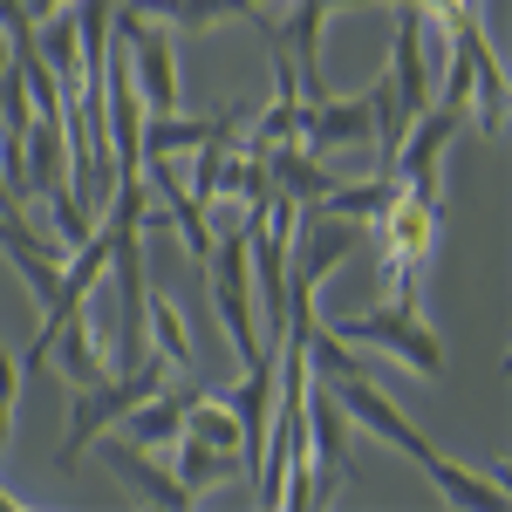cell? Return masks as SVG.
<instances>
[{
	"label": "cell",
	"mask_w": 512,
	"mask_h": 512,
	"mask_svg": "<svg viewBox=\"0 0 512 512\" xmlns=\"http://www.w3.org/2000/svg\"><path fill=\"white\" fill-rule=\"evenodd\" d=\"M96 465H103L110 478H123V485L144 499V506H164V512H185V506H192V492L164 472L144 444H130L123 431H103V437H96Z\"/></svg>",
	"instance_id": "5b68a950"
},
{
	"label": "cell",
	"mask_w": 512,
	"mask_h": 512,
	"mask_svg": "<svg viewBox=\"0 0 512 512\" xmlns=\"http://www.w3.org/2000/svg\"><path fill=\"white\" fill-rule=\"evenodd\" d=\"M164 369L158 355H144L137 369H110L103 383H89V390H76V403H69V437H62V465H76L82 451L96 444L103 431H117L123 417L144 403V396H158L164 390Z\"/></svg>",
	"instance_id": "6da1fadb"
},
{
	"label": "cell",
	"mask_w": 512,
	"mask_h": 512,
	"mask_svg": "<svg viewBox=\"0 0 512 512\" xmlns=\"http://www.w3.org/2000/svg\"><path fill=\"white\" fill-rule=\"evenodd\" d=\"M185 403H192V396H164L158 390V396H144L117 431L130 437V444H144V451H164V444H178V431H185Z\"/></svg>",
	"instance_id": "ba28073f"
},
{
	"label": "cell",
	"mask_w": 512,
	"mask_h": 512,
	"mask_svg": "<svg viewBox=\"0 0 512 512\" xmlns=\"http://www.w3.org/2000/svg\"><path fill=\"white\" fill-rule=\"evenodd\" d=\"M328 390H335V403L349 410V424H355V431L383 437L390 451H403V458H431V451H437L431 437L417 431V424H410V417L396 410L390 396H383V390H376V383H369V369H362V376H335Z\"/></svg>",
	"instance_id": "277c9868"
},
{
	"label": "cell",
	"mask_w": 512,
	"mask_h": 512,
	"mask_svg": "<svg viewBox=\"0 0 512 512\" xmlns=\"http://www.w3.org/2000/svg\"><path fill=\"white\" fill-rule=\"evenodd\" d=\"M205 137H212V123H192V117H178V110L171 117H144V158H192Z\"/></svg>",
	"instance_id": "8fae6325"
},
{
	"label": "cell",
	"mask_w": 512,
	"mask_h": 512,
	"mask_svg": "<svg viewBox=\"0 0 512 512\" xmlns=\"http://www.w3.org/2000/svg\"><path fill=\"white\" fill-rule=\"evenodd\" d=\"M7 69H14V35L0 28V76H7Z\"/></svg>",
	"instance_id": "4fadbf2b"
},
{
	"label": "cell",
	"mask_w": 512,
	"mask_h": 512,
	"mask_svg": "<svg viewBox=\"0 0 512 512\" xmlns=\"http://www.w3.org/2000/svg\"><path fill=\"white\" fill-rule=\"evenodd\" d=\"M123 7H137L144 21H158V28H219V21H233V7L226 0H123Z\"/></svg>",
	"instance_id": "30bf717a"
},
{
	"label": "cell",
	"mask_w": 512,
	"mask_h": 512,
	"mask_svg": "<svg viewBox=\"0 0 512 512\" xmlns=\"http://www.w3.org/2000/svg\"><path fill=\"white\" fill-rule=\"evenodd\" d=\"M424 465V478L437 485V499L458 512H512V485L499 472H472V465H458V458H444V451H431V458H417Z\"/></svg>",
	"instance_id": "8992f818"
},
{
	"label": "cell",
	"mask_w": 512,
	"mask_h": 512,
	"mask_svg": "<svg viewBox=\"0 0 512 512\" xmlns=\"http://www.w3.org/2000/svg\"><path fill=\"white\" fill-rule=\"evenodd\" d=\"M21 383H28L21 349H0V444L14 437V403H21Z\"/></svg>",
	"instance_id": "7c38bea8"
},
{
	"label": "cell",
	"mask_w": 512,
	"mask_h": 512,
	"mask_svg": "<svg viewBox=\"0 0 512 512\" xmlns=\"http://www.w3.org/2000/svg\"><path fill=\"white\" fill-rule=\"evenodd\" d=\"M301 431H308V499L328 506V492H335V478L349 472V410L335 403L328 383L308 376V410H301Z\"/></svg>",
	"instance_id": "3957f363"
},
{
	"label": "cell",
	"mask_w": 512,
	"mask_h": 512,
	"mask_svg": "<svg viewBox=\"0 0 512 512\" xmlns=\"http://www.w3.org/2000/svg\"><path fill=\"white\" fill-rule=\"evenodd\" d=\"M0 512H21V499H14V492H7V485H0Z\"/></svg>",
	"instance_id": "5bb4252c"
},
{
	"label": "cell",
	"mask_w": 512,
	"mask_h": 512,
	"mask_svg": "<svg viewBox=\"0 0 512 512\" xmlns=\"http://www.w3.org/2000/svg\"><path fill=\"white\" fill-rule=\"evenodd\" d=\"M253 465H246V451H219V444H198V437L178 431V444H171V478L198 499H212L219 485H233V478H246Z\"/></svg>",
	"instance_id": "52a82bcc"
},
{
	"label": "cell",
	"mask_w": 512,
	"mask_h": 512,
	"mask_svg": "<svg viewBox=\"0 0 512 512\" xmlns=\"http://www.w3.org/2000/svg\"><path fill=\"white\" fill-rule=\"evenodd\" d=\"M185 437L219 444V451H246V431H239L233 403H219V396H205V390H192V403H185Z\"/></svg>",
	"instance_id": "9c48e42d"
},
{
	"label": "cell",
	"mask_w": 512,
	"mask_h": 512,
	"mask_svg": "<svg viewBox=\"0 0 512 512\" xmlns=\"http://www.w3.org/2000/svg\"><path fill=\"white\" fill-rule=\"evenodd\" d=\"M349 349H369V355H396L410 376H444V342L437 328L417 308H369V315H342L328 321Z\"/></svg>",
	"instance_id": "7a4b0ae2"
}]
</instances>
